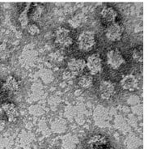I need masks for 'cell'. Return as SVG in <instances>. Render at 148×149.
I'll use <instances>...</instances> for the list:
<instances>
[{
	"label": "cell",
	"instance_id": "obj_9",
	"mask_svg": "<svg viewBox=\"0 0 148 149\" xmlns=\"http://www.w3.org/2000/svg\"><path fill=\"white\" fill-rule=\"evenodd\" d=\"M108 140L103 135L96 134L89 139L88 142V149H105Z\"/></svg>",
	"mask_w": 148,
	"mask_h": 149
},
{
	"label": "cell",
	"instance_id": "obj_7",
	"mask_svg": "<svg viewBox=\"0 0 148 149\" xmlns=\"http://www.w3.org/2000/svg\"><path fill=\"white\" fill-rule=\"evenodd\" d=\"M2 109L9 123H15L19 118V110L14 103L5 102L2 104Z\"/></svg>",
	"mask_w": 148,
	"mask_h": 149
},
{
	"label": "cell",
	"instance_id": "obj_11",
	"mask_svg": "<svg viewBox=\"0 0 148 149\" xmlns=\"http://www.w3.org/2000/svg\"><path fill=\"white\" fill-rule=\"evenodd\" d=\"M3 88L9 93H15L19 89V83L14 76H8L3 84Z\"/></svg>",
	"mask_w": 148,
	"mask_h": 149
},
{
	"label": "cell",
	"instance_id": "obj_1",
	"mask_svg": "<svg viewBox=\"0 0 148 149\" xmlns=\"http://www.w3.org/2000/svg\"><path fill=\"white\" fill-rule=\"evenodd\" d=\"M96 45V36L92 31L82 32L78 37L79 49L83 51H89Z\"/></svg>",
	"mask_w": 148,
	"mask_h": 149
},
{
	"label": "cell",
	"instance_id": "obj_13",
	"mask_svg": "<svg viewBox=\"0 0 148 149\" xmlns=\"http://www.w3.org/2000/svg\"><path fill=\"white\" fill-rule=\"evenodd\" d=\"M100 15L105 22L113 24V23H114L115 19L117 16V13L114 8H111V7H107V8L102 9Z\"/></svg>",
	"mask_w": 148,
	"mask_h": 149
},
{
	"label": "cell",
	"instance_id": "obj_10",
	"mask_svg": "<svg viewBox=\"0 0 148 149\" xmlns=\"http://www.w3.org/2000/svg\"><path fill=\"white\" fill-rule=\"evenodd\" d=\"M121 85L123 89L127 91H133L135 88H137L138 81L135 75L131 74H126L122 77L121 80Z\"/></svg>",
	"mask_w": 148,
	"mask_h": 149
},
{
	"label": "cell",
	"instance_id": "obj_14",
	"mask_svg": "<svg viewBox=\"0 0 148 149\" xmlns=\"http://www.w3.org/2000/svg\"><path fill=\"white\" fill-rule=\"evenodd\" d=\"M93 84V79L90 74H84L79 78V85L83 88H89Z\"/></svg>",
	"mask_w": 148,
	"mask_h": 149
},
{
	"label": "cell",
	"instance_id": "obj_16",
	"mask_svg": "<svg viewBox=\"0 0 148 149\" xmlns=\"http://www.w3.org/2000/svg\"><path fill=\"white\" fill-rule=\"evenodd\" d=\"M11 53V46L8 43L3 42L0 44V59H7Z\"/></svg>",
	"mask_w": 148,
	"mask_h": 149
},
{
	"label": "cell",
	"instance_id": "obj_8",
	"mask_svg": "<svg viewBox=\"0 0 148 149\" xmlns=\"http://www.w3.org/2000/svg\"><path fill=\"white\" fill-rule=\"evenodd\" d=\"M99 93L101 98L104 100H108L114 96L115 86L110 81H102L99 86Z\"/></svg>",
	"mask_w": 148,
	"mask_h": 149
},
{
	"label": "cell",
	"instance_id": "obj_15",
	"mask_svg": "<svg viewBox=\"0 0 148 149\" xmlns=\"http://www.w3.org/2000/svg\"><path fill=\"white\" fill-rule=\"evenodd\" d=\"M29 5L30 3L26 4V7L24 8L22 12L20 13L19 17L20 24H21V26L23 28H26L28 25V20H29V18H28V8H29Z\"/></svg>",
	"mask_w": 148,
	"mask_h": 149
},
{
	"label": "cell",
	"instance_id": "obj_17",
	"mask_svg": "<svg viewBox=\"0 0 148 149\" xmlns=\"http://www.w3.org/2000/svg\"><path fill=\"white\" fill-rule=\"evenodd\" d=\"M131 57H132V59L134 62H136V63H142V60H143V54H142V49H133V51L131 53Z\"/></svg>",
	"mask_w": 148,
	"mask_h": 149
},
{
	"label": "cell",
	"instance_id": "obj_18",
	"mask_svg": "<svg viewBox=\"0 0 148 149\" xmlns=\"http://www.w3.org/2000/svg\"><path fill=\"white\" fill-rule=\"evenodd\" d=\"M28 32L32 36H37L40 33V29L36 24H30L28 25Z\"/></svg>",
	"mask_w": 148,
	"mask_h": 149
},
{
	"label": "cell",
	"instance_id": "obj_2",
	"mask_svg": "<svg viewBox=\"0 0 148 149\" xmlns=\"http://www.w3.org/2000/svg\"><path fill=\"white\" fill-rule=\"evenodd\" d=\"M56 43L63 48H67L73 43V37L70 34V30L66 28H58L55 32Z\"/></svg>",
	"mask_w": 148,
	"mask_h": 149
},
{
	"label": "cell",
	"instance_id": "obj_5",
	"mask_svg": "<svg viewBox=\"0 0 148 149\" xmlns=\"http://www.w3.org/2000/svg\"><path fill=\"white\" fill-rule=\"evenodd\" d=\"M123 31H124V29L122 24L119 23L114 22L110 24L109 26L108 27L105 31V35L109 41H117L122 38Z\"/></svg>",
	"mask_w": 148,
	"mask_h": 149
},
{
	"label": "cell",
	"instance_id": "obj_6",
	"mask_svg": "<svg viewBox=\"0 0 148 149\" xmlns=\"http://www.w3.org/2000/svg\"><path fill=\"white\" fill-rule=\"evenodd\" d=\"M86 67V62L81 58H73L67 63L68 74L70 75H76L82 73Z\"/></svg>",
	"mask_w": 148,
	"mask_h": 149
},
{
	"label": "cell",
	"instance_id": "obj_19",
	"mask_svg": "<svg viewBox=\"0 0 148 149\" xmlns=\"http://www.w3.org/2000/svg\"><path fill=\"white\" fill-rule=\"evenodd\" d=\"M51 58H52L53 61L55 62V63H57V62H61V61H63V54H61L58 53V52L54 53V54H51Z\"/></svg>",
	"mask_w": 148,
	"mask_h": 149
},
{
	"label": "cell",
	"instance_id": "obj_12",
	"mask_svg": "<svg viewBox=\"0 0 148 149\" xmlns=\"http://www.w3.org/2000/svg\"><path fill=\"white\" fill-rule=\"evenodd\" d=\"M44 7L41 3H30L28 8V18L32 20H37L43 14Z\"/></svg>",
	"mask_w": 148,
	"mask_h": 149
},
{
	"label": "cell",
	"instance_id": "obj_20",
	"mask_svg": "<svg viewBox=\"0 0 148 149\" xmlns=\"http://www.w3.org/2000/svg\"><path fill=\"white\" fill-rule=\"evenodd\" d=\"M109 149H116V148H109Z\"/></svg>",
	"mask_w": 148,
	"mask_h": 149
},
{
	"label": "cell",
	"instance_id": "obj_4",
	"mask_svg": "<svg viewBox=\"0 0 148 149\" xmlns=\"http://www.w3.org/2000/svg\"><path fill=\"white\" fill-rule=\"evenodd\" d=\"M102 59L100 56L97 54H93L90 55L86 62V67L92 74H97L102 70Z\"/></svg>",
	"mask_w": 148,
	"mask_h": 149
},
{
	"label": "cell",
	"instance_id": "obj_3",
	"mask_svg": "<svg viewBox=\"0 0 148 149\" xmlns=\"http://www.w3.org/2000/svg\"><path fill=\"white\" fill-rule=\"evenodd\" d=\"M107 63L113 69H118L126 63V60L119 49H113L107 53Z\"/></svg>",
	"mask_w": 148,
	"mask_h": 149
}]
</instances>
